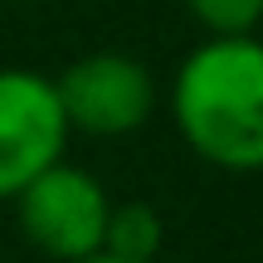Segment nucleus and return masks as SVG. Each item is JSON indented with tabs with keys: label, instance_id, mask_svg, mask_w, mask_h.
Instances as JSON below:
<instances>
[{
	"label": "nucleus",
	"instance_id": "1",
	"mask_svg": "<svg viewBox=\"0 0 263 263\" xmlns=\"http://www.w3.org/2000/svg\"><path fill=\"white\" fill-rule=\"evenodd\" d=\"M171 122L210 166L263 171V39L205 34L171 73Z\"/></svg>",
	"mask_w": 263,
	"mask_h": 263
},
{
	"label": "nucleus",
	"instance_id": "2",
	"mask_svg": "<svg viewBox=\"0 0 263 263\" xmlns=\"http://www.w3.org/2000/svg\"><path fill=\"white\" fill-rule=\"evenodd\" d=\"M107 215H112V195L93 171L73 161H54L15 195L20 234L29 239V249H39L54 263H83L103 254Z\"/></svg>",
	"mask_w": 263,
	"mask_h": 263
},
{
	"label": "nucleus",
	"instance_id": "3",
	"mask_svg": "<svg viewBox=\"0 0 263 263\" xmlns=\"http://www.w3.org/2000/svg\"><path fill=\"white\" fill-rule=\"evenodd\" d=\"M59 103H64L68 132L83 137H132L156 112V78L141 59L122 49H98L83 54L54 78Z\"/></svg>",
	"mask_w": 263,
	"mask_h": 263
},
{
	"label": "nucleus",
	"instance_id": "4",
	"mask_svg": "<svg viewBox=\"0 0 263 263\" xmlns=\"http://www.w3.org/2000/svg\"><path fill=\"white\" fill-rule=\"evenodd\" d=\"M68 117L54 78L34 68H0V200H15L39 171L64 161Z\"/></svg>",
	"mask_w": 263,
	"mask_h": 263
},
{
	"label": "nucleus",
	"instance_id": "5",
	"mask_svg": "<svg viewBox=\"0 0 263 263\" xmlns=\"http://www.w3.org/2000/svg\"><path fill=\"white\" fill-rule=\"evenodd\" d=\"M161 244H166V224L146 200H122L107 215V234H103V254L127 258V263H156Z\"/></svg>",
	"mask_w": 263,
	"mask_h": 263
},
{
	"label": "nucleus",
	"instance_id": "6",
	"mask_svg": "<svg viewBox=\"0 0 263 263\" xmlns=\"http://www.w3.org/2000/svg\"><path fill=\"white\" fill-rule=\"evenodd\" d=\"M205 34H254L263 25V0H180Z\"/></svg>",
	"mask_w": 263,
	"mask_h": 263
},
{
	"label": "nucleus",
	"instance_id": "7",
	"mask_svg": "<svg viewBox=\"0 0 263 263\" xmlns=\"http://www.w3.org/2000/svg\"><path fill=\"white\" fill-rule=\"evenodd\" d=\"M83 263H127V258H112V254H93V258H83Z\"/></svg>",
	"mask_w": 263,
	"mask_h": 263
}]
</instances>
